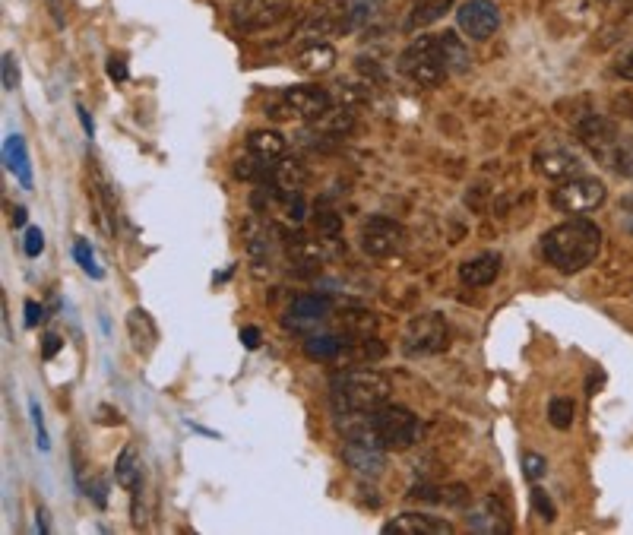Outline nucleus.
I'll list each match as a JSON object with an SVG mask.
<instances>
[{
  "mask_svg": "<svg viewBox=\"0 0 633 535\" xmlns=\"http://www.w3.org/2000/svg\"><path fill=\"white\" fill-rule=\"evenodd\" d=\"M4 162H7V168L13 171V175L23 181V187H32V165H29V152H26L23 137L10 133L7 143H4Z\"/></svg>",
  "mask_w": 633,
  "mask_h": 535,
  "instance_id": "26",
  "label": "nucleus"
},
{
  "mask_svg": "<svg viewBox=\"0 0 633 535\" xmlns=\"http://www.w3.org/2000/svg\"><path fill=\"white\" fill-rule=\"evenodd\" d=\"M23 222H26V209H23V206H16V209H13V225L19 228Z\"/></svg>",
  "mask_w": 633,
  "mask_h": 535,
  "instance_id": "46",
  "label": "nucleus"
},
{
  "mask_svg": "<svg viewBox=\"0 0 633 535\" xmlns=\"http://www.w3.org/2000/svg\"><path fill=\"white\" fill-rule=\"evenodd\" d=\"M127 330H130V339H133V349H137L140 355H152V349L159 346V327H156V320H152L143 308H133L130 311Z\"/></svg>",
  "mask_w": 633,
  "mask_h": 535,
  "instance_id": "21",
  "label": "nucleus"
},
{
  "mask_svg": "<svg viewBox=\"0 0 633 535\" xmlns=\"http://www.w3.org/2000/svg\"><path fill=\"white\" fill-rule=\"evenodd\" d=\"M108 76H111V80H127V61H124V57H111V61H108Z\"/></svg>",
  "mask_w": 633,
  "mask_h": 535,
  "instance_id": "42",
  "label": "nucleus"
},
{
  "mask_svg": "<svg viewBox=\"0 0 633 535\" xmlns=\"http://www.w3.org/2000/svg\"><path fill=\"white\" fill-rule=\"evenodd\" d=\"M459 32L469 35L472 42H488V38L501 29V10H497L491 0H466L463 7L456 10Z\"/></svg>",
  "mask_w": 633,
  "mask_h": 535,
  "instance_id": "11",
  "label": "nucleus"
},
{
  "mask_svg": "<svg viewBox=\"0 0 633 535\" xmlns=\"http://www.w3.org/2000/svg\"><path fill=\"white\" fill-rule=\"evenodd\" d=\"M244 247H247V263H251V273L257 279H266L273 273L276 260V235L273 228L260 219H247L244 225Z\"/></svg>",
  "mask_w": 633,
  "mask_h": 535,
  "instance_id": "10",
  "label": "nucleus"
},
{
  "mask_svg": "<svg viewBox=\"0 0 633 535\" xmlns=\"http://www.w3.org/2000/svg\"><path fill=\"white\" fill-rule=\"evenodd\" d=\"M399 73L409 76L418 86H440L453 73V61L447 51V32L418 35L415 42L399 54Z\"/></svg>",
  "mask_w": 633,
  "mask_h": 535,
  "instance_id": "3",
  "label": "nucleus"
},
{
  "mask_svg": "<svg viewBox=\"0 0 633 535\" xmlns=\"http://www.w3.org/2000/svg\"><path fill=\"white\" fill-rule=\"evenodd\" d=\"M342 349H345V342L333 333H311L304 339V355L317 358V361H333L342 355Z\"/></svg>",
  "mask_w": 633,
  "mask_h": 535,
  "instance_id": "29",
  "label": "nucleus"
},
{
  "mask_svg": "<svg viewBox=\"0 0 633 535\" xmlns=\"http://www.w3.org/2000/svg\"><path fill=\"white\" fill-rule=\"evenodd\" d=\"M345 7L349 4H342V0H323L320 7H314V13L308 19V32L326 35V32L345 29Z\"/></svg>",
  "mask_w": 633,
  "mask_h": 535,
  "instance_id": "23",
  "label": "nucleus"
},
{
  "mask_svg": "<svg viewBox=\"0 0 633 535\" xmlns=\"http://www.w3.org/2000/svg\"><path fill=\"white\" fill-rule=\"evenodd\" d=\"M545 472H548V463L542 453H523V475L529 482H539Z\"/></svg>",
  "mask_w": 633,
  "mask_h": 535,
  "instance_id": "35",
  "label": "nucleus"
},
{
  "mask_svg": "<svg viewBox=\"0 0 633 535\" xmlns=\"http://www.w3.org/2000/svg\"><path fill=\"white\" fill-rule=\"evenodd\" d=\"M330 317V298L326 295H298L292 304H289V311H285L282 323H285V330H308V327H317L320 320Z\"/></svg>",
  "mask_w": 633,
  "mask_h": 535,
  "instance_id": "15",
  "label": "nucleus"
},
{
  "mask_svg": "<svg viewBox=\"0 0 633 535\" xmlns=\"http://www.w3.org/2000/svg\"><path fill=\"white\" fill-rule=\"evenodd\" d=\"M314 225H317V235L326 241H336L342 235V213L336 209H317L314 213Z\"/></svg>",
  "mask_w": 633,
  "mask_h": 535,
  "instance_id": "32",
  "label": "nucleus"
},
{
  "mask_svg": "<svg viewBox=\"0 0 633 535\" xmlns=\"http://www.w3.org/2000/svg\"><path fill=\"white\" fill-rule=\"evenodd\" d=\"M532 507H535V513H539L545 523H554V517H558V510H554L551 498L542 488H532Z\"/></svg>",
  "mask_w": 633,
  "mask_h": 535,
  "instance_id": "36",
  "label": "nucleus"
},
{
  "mask_svg": "<svg viewBox=\"0 0 633 535\" xmlns=\"http://www.w3.org/2000/svg\"><path fill=\"white\" fill-rule=\"evenodd\" d=\"M285 257H289V266L298 276H314L323 263L320 241L308 238V235H292L289 241H285Z\"/></svg>",
  "mask_w": 633,
  "mask_h": 535,
  "instance_id": "19",
  "label": "nucleus"
},
{
  "mask_svg": "<svg viewBox=\"0 0 633 535\" xmlns=\"http://www.w3.org/2000/svg\"><path fill=\"white\" fill-rule=\"evenodd\" d=\"M393 384L380 371L371 368H355L342 371L330 380V399L333 409L339 412H374L377 406L390 403Z\"/></svg>",
  "mask_w": 633,
  "mask_h": 535,
  "instance_id": "2",
  "label": "nucleus"
},
{
  "mask_svg": "<svg viewBox=\"0 0 633 535\" xmlns=\"http://www.w3.org/2000/svg\"><path fill=\"white\" fill-rule=\"evenodd\" d=\"M605 197H608V187L599 178L580 175V178L561 181L551 190V206L564 216H586V213H596L605 203Z\"/></svg>",
  "mask_w": 633,
  "mask_h": 535,
  "instance_id": "5",
  "label": "nucleus"
},
{
  "mask_svg": "<svg viewBox=\"0 0 633 535\" xmlns=\"http://www.w3.org/2000/svg\"><path fill=\"white\" fill-rule=\"evenodd\" d=\"M501 266H504V257L494 251L469 257L459 263V282L469 285V289H485V285H491L497 276H501Z\"/></svg>",
  "mask_w": 633,
  "mask_h": 535,
  "instance_id": "18",
  "label": "nucleus"
},
{
  "mask_svg": "<svg viewBox=\"0 0 633 535\" xmlns=\"http://www.w3.org/2000/svg\"><path fill=\"white\" fill-rule=\"evenodd\" d=\"M573 412H577V406H573L570 396H554L548 403V422L558 431H567L573 425Z\"/></svg>",
  "mask_w": 633,
  "mask_h": 535,
  "instance_id": "31",
  "label": "nucleus"
},
{
  "mask_svg": "<svg viewBox=\"0 0 633 535\" xmlns=\"http://www.w3.org/2000/svg\"><path fill=\"white\" fill-rule=\"evenodd\" d=\"M114 479H118V485L124 491H130V498H137V494H140L143 469H140V460H137V453H133V447H124L121 450L118 466H114Z\"/></svg>",
  "mask_w": 633,
  "mask_h": 535,
  "instance_id": "25",
  "label": "nucleus"
},
{
  "mask_svg": "<svg viewBox=\"0 0 633 535\" xmlns=\"http://www.w3.org/2000/svg\"><path fill=\"white\" fill-rule=\"evenodd\" d=\"M466 523L478 535H510L513 532L510 510L497 498H485V501H478L475 507H469Z\"/></svg>",
  "mask_w": 633,
  "mask_h": 535,
  "instance_id": "14",
  "label": "nucleus"
},
{
  "mask_svg": "<svg viewBox=\"0 0 633 535\" xmlns=\"http://www.w3.org/2000/svg\"><path fill=\"white\" fill-rule=\"evenodd\" d=\"M577 137L583 140V146L592 152V156H596L602 165H608L611 156H615L618 143L624 140V133L618 130L615 121L605 118V114L589 111V114H583V118L577 121Z\"/></svg>",
  "mask_w": 633,
  "mask_h": 535,
  "instance_id": "9",
  "label": "nucleus"
},
{
  "mask_svg": "<svg viewBox=\"0 0 633 535\" xmlns=\"http://www.w3.org/2000/svg\"><path fill=\"white\" fill-rule=\"evenodd\" d=\"M23 251L26 257H38L45 251V235H42V228H29L26 238H23Z\"/></svg>",
  "mask_w": 633,
  "mask_h": 535,
  "instance_id": "38",
  "label": "nucleus"
},
{
  "mask_svg": "<svg viewBox=\"0 0 633 535\" xmlns=\"http://www.w3.org/2000/svg\"><path fill=\"white\" fill-rule=\"evenodd\" d=\"M92 498H95V504H99V507H105V485L102 482L92 485Z\"/></svg>",
  "mask_w": 633,
  "mask_h": 535,
  "instance_id": "45",
  "label": "nucleus"
},
{
  "mask_svg": "<svg viewBox=\"0 0 633 535\" xmlns=\"http://www.w3.org/2000/svg\"><path fill=\"white\" fill-rule=\"evenodd\" d=\"M247 149L254 152V156L260 159H270V162H282L285 149H289V143H285V137L279 130H251L247 133Z\"/></svg>",
  "mask_w": 633,
  "mask_h": 535,
  "instance_id": "24",
  "label": "nucleus"
},
{
  "mask_svg": "<svg viewBox=\"0 0 633 535\" xmlns=\"http://www.w3.org/2000/svg\"><path fill=\"white\" fill-rule=\"evenodd\" d=\"M29 412H32V425H35V437H38V447H42V450H48V447H51V441H48L45 415H42V409H38V403H35V399H29Z\"/></svg>",
  "mask_w": 633,
  "mask_h": 535,
  "instance_id": "37",
  "label": "nucleus"
},
{
  "mask_svg": "<svg viewBox=\"0 0 633 535\" xmlns=\"http://www.w3.org/2000/svg\"><path fill=\"white\" fill-rule=\"evenodd\" d=\"M450 346V327L444 314L437 311H425L409 320L406 327V336H402V349H406V355H437L444 352Z\"/></svg>",
  "mask_w": 633,
  "mask_h": 535,
  "instance_id": "6",
  "label": "nucleus"
},
{
  "mask_svg": "<svg viewBox=\"0 0 633 535\" xmlns=\"http://www.w3.org/2000/svg\"><path fill=\"white\" fill-rule=\"evenodd\" d=\"M535 171L548 181H570L583 175V159L567 146H545L535 152Z\"/></svg>",
  "mask_w": 633,
  "mask_h": 535,
  "instance_id": "12",
  "label": "nucleus"
},
{
  "mask_svg": "<svg viewBox=\"0 0 633 535\" xmlns=\"http://www.w3.org/2000/svg\"><path fill=\"white\" fill-rule=\"evenodd\" d=\"M276 168H279V162H270V159H260V156H254L251 149L244 152V156L235 162V178H241V181H247V184H257V187H273V181H276Z\"/></svg>",
  "mask_w": 633,
  "mask_h": 535,
  "instance_id": "20",
  "label": "nucleus"
},
{
  "mask_svg": "<svg viewBox=\"0 0 633 535\" xmlns=\"http://www.w3.org/2000/svg\"><path fill=\"white\" fill-rule=\"evenodd\" d=\"M627 228H630V232H633V219H630V222H627Z\"/></svg>",
  "mask_w": 633,
  "mask_h": 535,
  "instance_id": "48",
  "label": "nucleus"
},
{
  "mask_svg": "<svg viewBox=\"0 0 633 535\" xmlns=\"http://www.w3.org/2000/svg\"><path fill=\"white\" fill-rule=\"evenodd\" d=\"M282 102L292 114L304 121H320L326 111L333 108V95L323 86H289L282 92Z\"/></svg>",
  "mask_w": 633,
  "mask_h": 535,
  "instance_id": "13",
  "label": "nucleus"
},
{
  "mask_svg": "<svg viewBox=\"0 0 633 535\" xmlns=\"http://www.w3.org/2000/svg\"><path fill=\"white\" fill-rule=\"evenodd\" d=\"M602 241V228L596 222L586 216H570L567 222L548 228L539 247L548 266L564 276H573L586 270L589 263H596V257L602 254Z\"/></svg>",
  "mask_w": 633,
  "mask_h": 535,
  "instance_id": "1",
  "label": "nucleus"
},
{
  "mask_svg": "<svg viewBox=\"0 0 633 535\" xmlns=\"http://www.w3.org/2000/svg\"><path fill=\"white\" fill-rule=\"evenodd\" d=\"M73 254H76V260H80V266H83V270H86L92 279H102V270L95 266V260H92V247L86 244V238H80V241L73 244Z\"/></svg>",
  "mask_w": 633,
  "mask_h": 535,
  "instance_id": "34",
  "label": "nucleus"
},
{
  "mask_svg": "<svg viewBox=\"0 0 633 535\" xmlns=\"http://www.w3.org/2000/svg\"><path fill=\"white\" fill-rule=\"evenodd\" d=\"M371 431L383 450L399 453V450H409L418 441V418L406 406L383 403L371 412Z\"/></svg>",
  "mask_w": 633,
  "mask_h": 535,
  "instance_id": "4",
  "label": "nucleus"
},
{
  "mask_svg": "<svg viewBox=\"0 0 633 535\" xmlns=\"http://www.w3.org/2000/svg\"><path fill=\"white\" fill-rule=\"evenodd\" d=\"M383 4H387V0H349V7H345V32L368 26Z\"/></svg>",
  "mask_w": 633,
  "mask_h": 535,
  "instance_id": "30",
  "label": "nucleus"
},
{
  "mask_svg": "<svg viewBox=\"0 0 633 535\" xmlns=\"http://www.w3.org/2000/svg\"><path fill=\"white\" fill-rule=\"evenodd\" d=\"M45 320V308L35 301H26V327H38V323Z\"/></svg>",
  "mask_w": 633,
  "mask_h": 535,
  "instance_id": "41",
  "label": "nucleus"
},
{
  "mask_svg": "<svg viewBox=\"0 0 633 535\" xmlns=\"http://www.w3.org/2000/svg\"><path fill=\"white\" fill-rule=\"evenodd\" d=\"M292 13V0H235L232 26L238 32H263Z\"/></svg>",
  "mask_w": 633,
  "mask_h": 535,
  "instance_id": "8",
  "label": "nucleus"
},
{
  "mask_svg": "<svg viewBox=\"0 0 633 535\" xmlns=\"http://www.w3.org/2000/svg\"><path fill=\"white\" fill-rule=\"evenodd\" d=\"M76 111H80V121H83V127H86V133H89V137H92V121L86 118V111H83V108H76Z\"/></svg>",
  "mask_w": 633,
  "mask_h": 535,
  "instance_id": "47",
  "label": "nucleus"
},
{
  "mask_svg": "<svg viewBox=\"0 0 633 535\" xmlns=\"http://www.w3.org/2000/svg\"><path fill=\"white\" fill-rule=\"evenodd\" d=\"M342 460L364 479H377L387 466V450L368 441H342Z\"/></svg>",
  "mask_w": 633,
  "mask_h": 535,
  "instance_id": "16",
  "label": "nucleus"
},
{
  "mask_svg": "<svg viewBox=\"0 0 633 535\" xmlns=\"http://www.w3.org/2000/svg\"><path fill=\"white\" fill-rule=\"evenodd\" d=\"M608 168H615L618 175L633 178V137H624L615 149V156H611Z\"/></svg>",
  "mask_w": 633,
  "mask_h": 535,
  "instance_id": "33",
  "label": "nucleus"
},
{
  "mask_svg": "<svg viewBox=\"0 0 633 535\" xmlns=\"http://www.w3.org/2000/svg\"><path fill=\"white\" fill-rule=\"evenodd\" d=\"M387 535H450L453 523L444 517H431V513H399L396 520L383 526Z\"/></svg>",
  "mask_w": 633,
  "mask_h": 535,
  "instance_id": "17",
  "label": "nucleus"
},
{
  "mask_svg": "<svg viewBox=\"0 0 633 535\" xmlns=\"http://www.w3.org/2000/svg\"><path fill=\"white\" fill-rule=\"evenodd\" d=\"M333 67H336V48L326 45V42H314L304 51H298V57H295V70L308 73V76L330 73Z\"/></svg>",
  "mask_w": 633,
  "mask_h": 535,
  "instance_id": "22",
  "label": "nucleus"
},
{
  "mask_svg": "<svg viewBox=\"0 0 633 535\" xmlns=\"http://www.w3.org/2000/svg\"><path fill=\"white\" fill-rule=\"evenodd\" d=\"M61 346H64V339H61V336H45V352H42V355H45V358H54Z\"/></svg>",
  "mask_w": 633,
  "mask_h": 535,
  "instance_id": "44",
  "label": "nucleus"
},
{
  "mask_svg": "<svg viewBox=\"0 0 633 535\" xmlns=\"http://www.w3.org/2000/svg\"><path fill=\"white\" fill-rule=\"evenodd\" d=\"M406 247V228L390 216H368L361 225V251L374 260L396 257Z\"/></svg>",
  "mask_w": 633,
  "mask_h": 535,
  "instance_id": "7",
  "label": "nucleus"
},
{
  "mask_svg": "<svg viewBox=\"0 0 633 535\" xmlns=\"http://www.w3.org/2000/svg\"><path fill=\"white\" fill-rule=\"evenodd\" d=\"M314 127L323 130L330 140H339V137H345V133H349V130L355 127V111H352V105L330 108L320 121H314Z\"/></svg>",
  "mask_w": 633,
  "mask_h": 535,
  "instance_id": "28",
  "label": "nucleus"
},
{
  "mask_svg": "<svg viewBox=\"0 0 633 535\" xmlns=\"http://www.w3.org/2000/svg\"><path fill=\"white\" fill-rule=\"evenodd\" d=\"M615 73L621 76V80H630L633 83V42L618 54V61H615Z\"/></svg>",
  "mask_w": 633,
  "mask_h": 535,
  "instance_id": "39",
  "label": "nucleus"
},
{
  "mask_svg": "<svg viewBox=\"0 0 633 535\" xmlns=\"http://www.w3.org/2000/svg\"><path fill=\"white\" fill-rule=\"evenodd\" d=\"M241 342H244V349H257L260 346V330L257 327H244L241 330Z\"/></svg>",
  "mask_w": 633,
  "mask_h": 535,
  "instance_id": "43",
  "label": "nucleus"
},
{
  "mask_svg": "<svg viewBox=\"0 0 633 535\" xmlns=\"http://www.w3.org/2000/svg\"><path fill=\"white\" fill-rule=\"evenodd\" d=\"M456 0H412V13H409V29H425L437 19H444V13H450V7Z\"/></svg>",
  "mask_w": 633,
  "mask_h": 535,
  "instance_id": "27",
  "label": "nucleus"
},
{
  "mask_svg": "<svg viewBox=\"0 0 633 535\" xmlns=\"http://www.w3.org/2000/svg\"><path fill=\"white\" fill-rule=\"evenodd\" d=\"M16 86H19V64H16V57L7 51L4 54V89L13 92Z\"/></svg>",
  "mask_w": 633,
  "mask_h": 535,
  "instance_id": "40",
  "label": "nucleus"
}]
</instances>
